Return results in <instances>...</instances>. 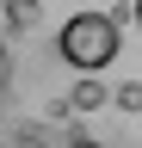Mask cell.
<instances>
[{"label":"cell","mask_w":142,"mask_h":148,"mask_svg":"<svg viewBox=\"0 0 142 148\" xmlns=\"http://www.w3.org/2000/svg\"><path fill=\"white\" fill-rule=\"evenodd\" d=\"M56 49H62V62L74 74H105L117 62V49H123V12H74L62 25Z\"/></svg>","instance_id":"1"},{"label":"cell","mask_w":142,"mask_h":148,"mask_svg":"<svg viewBox=\"0 0 142 148\" xmlns=\"http://www.w3.org/2000/svg\"><path fill=\"white\" fill-rule=\"evenodd\" d=\"M68 105H74V111H99V105H111V86H105L99 74H80L74 92H68Z\"/></svg>","instance_id":"2"},{"label":"cell","mask_w":142,"mask_h":148,"mask_svg":"<svg viewBox=\"0 0 142 148\" xmlns=\"http://www.w3.org/2000/svg\"><path fill=\"white\" fill-rule=\"evenodd\" d=\"M111 105H123V111H142V80H117V86H111Z\"/></svg>","instance_id":"3"},{"label":"cell","mask_w":142,"mask_h":148,"mask_svg":"<svg viewBox=\"0 0 142 148\" xmlns=\"http://www.w3.org/2000/svg\"><path fill=\"white\" fill-rule=\"evenodd\" d=\"M6 12H12V25H31L37 18V0H6Z\"/></svg>","instance_id":"4"},{"label":"cell","mask_w":142,"mask_h":148,"mask_svg":"<svg viewBox=\"0 0 142 148\" xmlns=\"http://www.w3.org/2000/svg\"><path fill=\"white\" fill-rule=\"evenodd\" d=\"M6 86H12V49L0 43V99H6Z\"/></svg>","instance_id":"5"},{"label":"cell","mask_w":142,"mask_h":148,"mask_svg":"<svg viewBox=\"0 0 142 148\" xmlns=\"http://www.w3.org/2000/svg\"><path fill=\"white\" fill-rule=\"evenodd\" d=\"M68 148H105V142H93V136H68Z\"/></svg>","instance_id":"6"},{"label":"cell","mask_w":142,"mask_h":148,"mask_svg":"<svg viewBox=\"0 0 142 148\" xmlns=\"http://www.w3.org/2000/svg\"><path fill=\"white\" fill-rule=\"evenodd\" d=\"M136 25H142V0H136Z\"/></svg>","instance_id":"7"}]
</instances>
